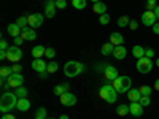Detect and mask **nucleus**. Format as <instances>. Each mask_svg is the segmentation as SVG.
<instances>
[{
	"label": "nucleus",
	"mask_w": 159,
	"mask_h": 119,
	"mask_svg": "<svg viewBox=\"0 0 159 119\" xmlns=\"http://www.w3.org/2000/svg\"><path fill=\"white\" fill-rule=\"evenodd\" d=\"M18 95L15 94V92H3L2 94V99H0V111H2L3 114L11 111L13 108L18 105Z\"/></svg>",
	"instance_id": "f257e3e1"
},
{
	"label": "nucleus",
	"mask_w": 159,
	"mask_h": 119,
	"mask_svg": "<svg viewBox=\"0 0 159 119\" xmlns=\"http://www.w3.org/2000/svg\"><path fill=\"white\" fill-rule=\"evenodd\" d=\"M111 86L116 89V92L118 94H127V92L132 89L130 86H132V79L129 78V76H118L116 79H113L111 81Z\"/></svg>",
	"instance_id": "f03ea898"
},
{
	"label": "nucleus",
	"mask_w": 159,
	"mask_h": 119,
	"mask_svg": "<svg viewBox=\"0 0 159 119\" xmlns=\"http://www.w3.org/2000/svg\"><path fill=\"white\" fill-rule=\"evenodd\" d=\"M84 65L81 62H76V60H69L67 64L64 65V73L65 76H69V78H73V76H78L80 73H83L84 72Z\"/></svg>",
	"instance_id": "7ed1b4c3"
},
{
	"label": "nucleus",
	"mask_w": 159,
	"mask_h": 119,
	"mask_svg": "<svg viewBox=\"0 0 159 119\" xmlns=\"http://www.w3.org/2000/svg\"><path fill=\"white\" fill-rule=\"evenodd\" d=\"M99 97L102 100H105L107 103H115L118 100V92L111 84H103L99 90Z\"/></svg>",
	"instance_id": "20e7f679"
},
{
	"label": "nucleus",
	"mask_w": 159,
	"mask_h": 119,
	"mask_svg": "<svg viewBox=\"0 0 159 119\" xmlns=\"http://www.w3.org/2000/svg\"><path fill=\"white\" fill-rule=\"evenodd\" d=\"M7 59L13 64H18L21 59H22V49L16 45H13L7 49Z\"/></svg>",
	"instance_id": "39448f33"
},
{
	"label": "nucleus",
	"mask_w": 159,
	"mask_h": 119,
	"mask_svg": "<svg viewBox=\"0 0 159 119\" xmlns=\"http://www.w3.org/2000/svg\"><path fill=\"white\" fill-rule=\"evenodd\" d=\"M151 68H153V59H150V57L137 59V72L139 73H150Z\"/></svg>",
	"instance_id": "423d86ee"
},
{
	"label": "nucleus",
	"mask_w": 159,
	"mask_h": 119,
	"mask_svg": "<svg viewBox=\"0 0 159 119\" xmlns=\"http://www.w3.org/2000/svg\"><path fill=\"white\" fill-rule=\"evenodd\" d=\"M43 19H45V16H43V15H40V13H34V15H29V16H27L29 27H32V29H38L40 25L43 24Z\"/></svg>",
	"instance_id": "0eeeda50"
},
{
	"label": "nucleus",
	"mask_w": 159,
	"mask_h": 119,
	"mask_svg": "<svg viewBox=\"0 0 159 119\" xmlns=\"http://www.w3.org/2000/svg\"><path fill=\"white\" fill-rule=\"evenodd\" d=\"M156 21H157V18H156V15H154V11H151V10H147L142 15V22H143V25H147V27H153V25L156 24Z\"/></svg>",
	"instance_id": "6e6552de"
},
{
	"label": "nucleus",
	"mask_w": 159,
	"mask_h": 119,
	"mask_svg": "<svg viewBox=\"0 0 159 119\" xmlns=\"http://www.w3.org/2000/svg\"><path fill=\"white\" fill-rule=\"evenodd\" d=\"M8 84H10V87H15V89L21 87L24 84V76L21 73H11L8 76Z\"/></svg>",
	"instance_id": "1a4fd4ad"
},
{
	"label": "nucleus",
	"mask_w": 159,
	"mask_h": 119,
	"mask_svg": "<svg viewBox=\"0 0 159 119\" xmlns=\"http://www.w3.org/2000/svg\"><path fill=\"white\" fill-rule=\"evenodd\" d=\"M56 0H45V16L54 18L56 16Z\"/></svg>",
	"instance_id": "9d476101"
},
{
	"label": "nucleus",
	"mask_w": 159,
	"mask_h": 119,
	"mask_svg": "<svg viewBox=\"0 0 159 119\" xmlns=\"http://www.w3.org/2000/svg\"><path fill=\"white\" fill-rule=\"evenodd\" d=\"M32 68L35 72H38L40 75H43V73H48V64L43 59H35L32 62Z\"/></svg>",
	"instance_id": "9b49d317"
},
{
	"label": "nucleus",
	"mask_w": 159,
	"mask_h": 119,
	"mask_svg": "<svg viewBox=\"0 0 159 119\" xmlns=\"http://www.w3.org/2000/svg\"><path fill=\"white\" fill-rule=\"evenodd\" d=\"M59 99H61V103L64 105V107H73V105L76 103V97L72 94V92H65V94H62Z\"/></svg>",
	"instance_id": "f8f14e48"
},
{
	"label": "nucleus",
	"mask_w": 159,
	"mask_h": 119,
	"mask_svg": "<svg viewBox=\"0 0 159 119\" xmlns=\"http://www.w3.org/2000/svg\"><path fill=\"white\" fill-rule=\"evenodd\" d=\"M103 76L107 79H110V81H113V79H116L119 75H118L116 67H113V65H105L103 67Z\"/></svg>",
	"instance_id": "ddd939ff"
},
{
	"label": "nucleus",
	"mask_w": 159,
	"mask_h": 119,
	"mask_svg": "<svg viewBox=\"0 0 159 119\" xmlns=\"http://www.w3.org/2000/svg\"><path fill=\"white\" fill-rule=\"evenodd\" d=\"M129 108H130V114H132V116L140 117V116L143 114V108H145V107H142L140 102H130Z\"/></svg>",
	"instance_id": "4468645a"
},
{
	"label": "nucleus",
	"mask_w": 159,
	"mask_h": 119,
	"mask_svg": "<svg viewBox=\"0 0 159 119\" xmlns=\"http://www.w3.org/2000/svg\"><path fill=\"white\" fill-rule=\"evenodd\" d=\"M21 37H22V40H25V42H32V40L37 38L35 29H32V27H24L22 32H21Z\"/></svg>",
	"instance_id": "2eb2a0df"
},
{
	"label": "nucleus",
	"mask_w": 159,
	"mask_h": 119,
	"mask_svg": "<svg viewBox=\"0 0 159 119\" xmlns=\"http://www.w3.org/2000/svg\"><path fill=\"white\" fill-rule=\"evenodd\" d=\"M126 56H127V51H126L124 45L115 46V49H113V57H115V59H118V60H123Z\"/></svg>",
	"instance_id": "dca6fc26"
},
{
	"label": "nucleus",
	"mask_w": 159,
	"mask_h": 119,
	"mask_svg": "<svg viewBox=\"0 0 159 119\" xmlns=\"http://www.w3.org/2000/svg\"><path fill=\"white\" fill-rule=\"evenodd\" d=\"M7 30H8L10 37H13V38H16V37H21V32H22V29L19 27V25H18L16 22H11V24H8Z\"/></svg>",
	"instance_id": "f3484780"
},
{
	"label": "nucleus",
	"mask_w": 159,
	"mask_h": 119,
	"mask_svg": "<svg viewBox=\"0 0 159 119\" xmlns=\"http://www.w3.org/2000/svg\"><path fill=\"white\" fill-rule=\"evenodd\" d=\"M110 43L113 46H119V45H124V35H121L119 32H113L110 35Z\"/></svg>",
	"instance_id": "a211bd4d"
},
{
	"label": "nucleus",
	"mask_w": 159,
	"mask_h": 119,
	"mask_svg": "<svg viewBox=\"0 0 159 119\" xmlns=\"http://www.w3.org/2000/svg\"><path fill=\"white\" fill-rule=\"evenodd\" d=\"M69 89H70V84H69V83H61V84H57V86L54 87V94H56L57 97H61L62 94L69 92Z\"/></svg>",
	"instance_id": "6ab92c4d"
},
{
	"label": "nucleus",
	"mask_w": 159,
	"mask_h": 119,
	"mask_svg": "<svg viewBox=\"0 0 159 119\" xmlns=\"http://www.w3.org/2000/svg\"><path fill=\"white\" fill-rule=\"evenodd\" d=\"M45 49H46V48L42 46V45L32 48V56H34V59H42V57L45 56Z\"/></svg>",
	"instance_id": "aec40b11"
},
{
	"label": "nucleus",
	"mask_w": 159,
	"mask_h": 119,
	"mask_svg": "<svg viewBox=\"0 0 159 119\" xmlns=\"http://www.w3.org/2000/svg\"><path fill=\"white\" fill-rule=\"evenodd\" d=\"M16 108H18L19 111H29V110H30V102H29L27 99H19Z\"/></svg>",
	"instance_id": "412c9836"
},
{
	"label": "nucleus",
	"mask_w": 159,
	"mask_h": 119,
	"mask_svg": "<svg viewBox=\"0 0 159 119\" xmlns=\"http://www.w3.org/2000/svg\"><path fill=\"white\" fill-rule=\"evenodd\" d=\"M127 99H129L130 102H140V99H142L140 90H139V89H130V90L127 92Z\"/></svg>",
	"instance_id": "4be33fe9"
},
{
	"label": "nucleus",
	"mask_w": 159,
	"mask_h": 119,
	"mask_svg": "<svg viewBox=\"0 0 159 119\" xmlns=\"http://www.w3.org/2000/svg\"><path fill=\"white\" fill-rule=\"evenodd\" d=\"M132 56H134L135 59H142V57H145V48L140 46V45H135L134 48H132Z\"/></svg>",
	"instance_id": "5701e85b"
},
{
	"label": "nucleus",
	"mask_w": 159,
	"mask_h": 119,
	"mask_svg": "<svg viewBox=\"0 0 159 119\" xmlns=\"http://www.w3.org/2000/svg\"><path fill=\"white\" fill-rule=\"evenodd\" d=\"M92 11L97 13V15H105L107 13V5H105L103 2H99V3H94V7H92Z\"/></svg>",
	"instance_id": "b1692460"
},
{
	"label": "nucleus",
	"mask_w": 159,
	"mask_h": 119,
	"mask_svg": "<svg viewBox=\"0 0 159 119\" xmlns=\"http://www.w3.org/2000/svg\"><path fill=\"white\" fill-rule=\"evenodd\" d=\"M113 49H115V46L108 42V43H105V45H102V48H100V52H102V56H110V54H113Z\"/></svg>",
	"instance_id": "393cba45"
},
{
	"label": "nucleus",
	"mask_w": 159,
	"mask_h": 119,
	"mask_svg": "<svg viewBox=\"0 0 159 119\" xmlns=\"http://www.w3.org/2000/svg\"><path fill=\"white\" fill-rule=\"evenodd\" d=\"M116 113H118V116H126V114H129V113H130L129 105H126V103H123V105H118Z\"/></svg>",
	"instance_id": "a878e982"
},
{
	"label": "nucleus",
	"mask_w": 159,
	"mask_h": 119,
	"mask_svg": "<svg viewBox=\"0 0 159 119\" xmlns=\"http://www.w3.org/2000/svg\"><path fill=\"white\" fill-rule=\"evenodd\" d=\"M15 94L18 95V99H25V97H27V94H29V92H27V89H25L24 86H21V87H16Z\"/></svg>",
	"instance_id": "bb28decb"
},
{
	"label": "nucleus",
	"mask_w": 159,
	"mask_h": 119,
	"mask_svg": "<svg viewBox=\"0 0 159 119\" xmlns=\"http://www.w3.org/2000/svg\"><path fill=\"white\" fill-rule=\"evenodd\" d=\"M139 90H140V94H142V95H151L153 87H151V86H148V84H143V86H140V87H139Z\"/></svg>",
	"instance_id": "cd10ccee"
},
{
	"label": "nucleus",
	"mask_w": 159,
	"mask_h": 119,
	"mask_svg": "<svg viewBox=\"0 0 159 119\" xmlns=\"http://www.w3.org/2000/svg\"><path fill=\"white\" fill-rule=\"evenodd\" d=\"M72 5L76 10H84L86 8V0H72Z\"/></svg>",
	"instance_id": "c85d7f7f"
},
{
	"label": "nucleus",
	"mask_w": 159,
	"mask_h": 119,
	"mask_svg": "<svg viewBox=\"0 0 159 119\" xmlns=\"http://www.w3.org/2000/svg\"><path fill=\"white\" fill-rule=\"evenodd\" d=\"M11 73H13L11 67H2L0 68V78H8Z\"/></svg>",
	"instance_id": "c756f323"
},
{
	"label": "nucleus",
	"mask_w": 159,
	"mask_h": 119,
	"mask_svg": "<svg viewBox=\"0 0 159 119\" xmlns=\"http://www.w3.org/2000/svg\"><path fill=\"white\" fill-rule=\"evenodd\" d=\"M57 68H59L57 62H54V60L48 62V73H56V72H57Z\"/></svg>",
	"instance_id": "7c9ffc66"
},
{
	"label": "nucleus",
	"mask_w": 159,
	"mask_h": 119,
	"mask_svg": "<svg viewBox=\"0 0 159 119\" xmlns=\"http://www.w3.org/2000/svg\"><path fill=\"white\" fill-rule=\"evenodd\" d=\"M16 24L19 25L21 29H24L25 25H29V22H27V16H21V18H18V19H16Z\"/></svg>",
	"instance_id": "2f4dec72"
},
{
	"label": "nucleus",
	"mask_w": 159,
	"mask_h": 119,
	"mask_svg": "<svg viewBox=\"0 0 159 119\" xmlns=\"http://www.w3.org/2000/svg\"><path fill=\"white\" fill-rule=\"evenodd\" d=\"M129 22H130V19L127 16H121L118 19V25H119V27H126V25H129Z\"/></svg>",
	"instance_id": "473e14b6"
},
{
	"label": "nucleus",
	"mask_w": 159,
	"mask_h": 119,
	"mask_svg": "<svg viewBox=\"0 0 159 119\" xmlns=\"http://www.w3.org/2000/svg\"><path fill=\"white\" fill-rule=\"evenodd\" d=\"M150 103H151L150 95H142V99H140V105H142V107H150Z\"/></svg>",
	"instance_id": "72a5a7b5"
},
{
	"label": "nucleus",
	"mask_w": 159,
	"mask_h": 119,
	"mask_svg": "<svg viewBox=\"0 0 159 119\" xmlns=\"http://www.w3.org/2000/svg\"><path fill=\"white\" fill-rule=\"evenodd\" d=\"M99 22H100L102 25H107V24L110 22V16L107 15V13H105V15H100V16H99Z\"/></svg>",
	"instance_id": "f704fd0d"
},
{
	"label": "nucleus",
	"mask_w": 159,
	"mask_h": 119,
	"mask_svg": "<svg viewBox=\"0 0 159 119\" xmlns=\"http://www.w3.org/2000/svg\"><path fill=\"white\" fill-rule=\"evenodd\" d=\"M46 110L45 108H38L37 111H35V117H42V119H46Z\"/></svg>",
	"instance_id": "c9c22d12"
},
{
	"label": "nucleus",
	"mask_w": 159,
	"mask_h": 119,
	"mask_svg": "<svg viewBox=\"0 0 159 119\" xmlns=\"http://www.w3.org/2000/svg\"><path fill=\"white\" fill-rule=\"evenodd\" d=\"M56 56V51L52 49V48H46L45 49V57H48V59H52Z\"/></svg>",
	"instance_id": "e433bc0d"
},
{
	"label": "nucleus",
	"mask_w": 159,
	"mask_h": 119,
	"mask_svg": "<svg viewBox=\"0 0 159 119\" xmlns=\"http://www.w3.org/2000/svg\"><path fill=\"white\" fill-rule=\"evenodd\" d=\"M67 7V0H56V8L57 10H64Z\"/></svg>",
	"instance_id": "4c0bfd02"
},
{
	"label": "nucleus",
	"mask_w": 159,
	"mask_h": 119,
	"mask_svg": "<svg viewBox=\"0 0 159 119\" xmlns=\"http://www.w3.org/2000/svg\"><path fill=\"white\" fill-rule=\"evenodd\" d=\"M157 7V2H156V0H147V10H154Z\"/></svg>",
	"instance_id": "58836bf2"
},
{
	"label": "nucleus",
	"mask_w": 159,
	"mask_h": 119,
	"mask_svg": "<svg viewBox=\"0 0 159 119\" xmlns=\"http://www.w3.org/2000/svg\"><path fill=\"white\" fill-rule=\"evenodd\" d=\"M145 57L153 59V57H154V49H151V48H145Z\"/></svg>",
	"instance_id": "ea45409f"
},
{
	"label": "nucleus",
	"mask_w": 159,
	"mask_h": 119,
	"mask_svg": "<svg viewBox=\"0 0 159 119\" xmlns=\"http://www.w3.org/2000/svg\"><path fill=\"white\" fill-rule=\"evenodd\" d=\"M11 70H13V73H21L22 72V67H21L19 64H13L11 65Z\"/></svg>",
	"instance_id": "a19ab883"
},
{
	"label": "nucleus",
	"mask_w": 159,
	"mask_h": 119,
	"mask_svg": "<svg viewBox=\"0 0 159 119\" xmlns=\"http://www.w3.org/2000/svg\"><path fill=\"white\" fill-rule=\"evenodd\" d=\"M10 46H8V43H7V40L5 38H2L0 40V51H7Z\"/></svg>",
	"instance_id": "79ce46f5"
},
{
	"label": "nucleus",
	"mask_w": 159,
	"mask_h": 119,
	"mask_svg": "<svg viewBox=\"0 0 159 119\" xmlns=\"http://www.w3.org/2000/svg\"><path fill=\"white\" fill-rule=\"evenodd\" d=\"M137 27H139V22L134 21V19H130V22H129V29H130V30H137Z\"/></svg>",
	"instance_id": "37998d69"
},
{
	"label": "nucleus",
	"mask_w": 159,
	"mask_h": 119,
	"mask_svg": "<svg viewBox=\"0 0 159 119\" xmlns=\"http://www.w3.org/2000/svg\"><path fill=\"white\" fill-rule=\"evenodd\" d=\"M22 42H24L22 37H16V38H15V45H16V46H21V45H22Z\"/></svg>",
	"instance_id": "c03bdc74"
},
{
	"label": "nucleus",
	"mask_w": 159,
	"mask_h": 119,
	"mask_svg": "<svg viewBox=\"0 0 159 119\" xmlns=\"http://www.w3.org/2000/svg\"><path fill=\"white\" fill-rule=\"evenodd\" d=\"M2 119H16V117H15V116H13L11 113H5V114L2 116Z\"/></svg>",
	"instance_id": "a18cd8bd"
},
{
	"label": "nucleus",
	"mask_w": 159,
	"mask_h": 119,
	"mask_svg": "<svg viewBox=\"0 0 159 119\" xmlns=\"http://www.w3.org/2000/svg\"><path fill=\"white\" fill-rule=\"evenodd\" d=\"M153 32H154V33H157V35H159V22H156V24H154V25H153Z\"/></svg>",
	"instance_id": "49530a36"
},
{
	"label": "nucleus",
	"mask_w": 159,
	"mask_h": 119,
	"mask_svg": "<svg viewBox=\"0 0 159 119\" xmlns=\"http://www.w3.org/2000/svg\"><path fill=\"white\" fill-rule=\"evenodd\" d=\"M0 59H7V51H0Z\"/></svg>",
	"instance_id": "de8ad7c7"
},
{
	"label": "nucleus",
	"mask_w": 159,
	"mask_h": 119,
	"mask_svg": "<svg viewBox=\"0 0 159 119\" xmlns=\"http://www.w3.org/2000/svg\"><path fill=\"white\" fill-rule=\"evenodd\" d=\"M153 89L159 90V79H156V81H154V84H153Z\"/></svg>",
	"instance_id": "09e8293b"
},
{
	"label": "nucleus",
	"mask_w": 159,
	"mask_h": 119,
	"mask_svg": "<svg viewBox=\"0 0 159 119\" xmlns=\"http://www.w3.org/2000/svg\"><path fill=\"white\" fill-rule=\"evenodd\" d=\"M153 11H154V15H156V18L159 19V5H157V7H156V8H154Z\"/></svg>",
	"instance_id": "8fccbe9b"
},
{
	"label": "nucleus",
	"mask_w": 159,
	"mask_h": 119,
	"mask_svg": "<svg viewBox=\"0 0 159 119\" xmlns=\"http://www.w3.org/2000/svg\"><path fill=\"white\" fill-rule=\"evenodd\" d=\"M61 119H69V116H65V114H62V116H61Z\"/></svg>",
	"instance_id": "3c124183"
},
{
	"label": "nucleus",
	"mask_w": 159,
	"mask_h": 119,
	"mask_svg": "<svg viewBox=\"0 0 159 119\" xmlns=\"http://www.w3.org/2000/svg\"><path fill=\"white\" fill-rule=\"evenodd\" d=\"M91 2H92V3H99V2H100V0H91Z\"/></svg>",
	"instance_id": "603ef678"
},
{
	"label": "nucleus",
	"mask_w": 159,
	"mask_h": 119,
	"mask_svg": "<svg viewBox=\"0 0 159 119\" xmlns=\"http://www.w3.org/2000/svg\"><path fill=\"white\" fill-rule=\"evenodd\" d=\"M156 65H157V67H159V59H157V60H156Z\"/></svg>",
	"instance_id": "864d4df0"
},
{
	"label": "nucleus",
	"mask_w": 159,
	"mask_h": 119,
	"mask_svg": "<svg viewBox=\"0 0 159 119\" xmlns=\"http://www.w3.org/2000/svg\"><path fill=\"white\" fill-rule=\"evenodd\" d=\"M35 119H42V117H35Z\"/></svg>",
	"instance_id": "5fc2aeb1"
},
{
	"label": "nucleus",
	"mask_w": 159,
	"mask_h": 119,
	"mask_svg": "<svg viewBox=\"0 0 159 119\" xmlns=\"http://www.w3.org/2000/svg\"><path fill=\"white\" fill-rule=\"evenodd\" d=\"M46 119H48V117H46ZM49 119H54V117H49Z\"/></svg>",
	"instance_id": "6e6d98bb"
}]
</instances>
